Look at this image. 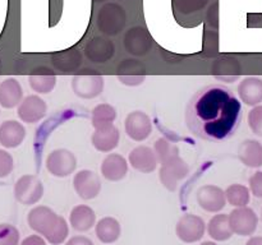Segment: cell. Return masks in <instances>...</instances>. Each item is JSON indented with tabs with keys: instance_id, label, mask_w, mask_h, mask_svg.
Listing matches in <instances>:
<instances>
[{
	"instance_id": "cell-1",
	"label": "cell",
	"mask_w": 262,
	"mask_h": 245,
	"mask_svg": "<svg viewBox=\"0 0 262 245\" xmlns=\"http://www.w3.org/2000/svg\"><path fill=\"white\" fill-rule=\"evenodd\" d=\"M239 100L232 89L211 84L200 89L187 106L186 121L196 137L224 140L234 134L241 120Z\"/></svg>"
},
{
	"instance_id": "cell-2",
	"label": "cell",
	"mask_w": 262,
	"mask_h": 245,
	"mask_svg": "<svg viewBox=\"0 0 262 245\" xmlns=\"http://www.w3.org/2000/svg\"><path fill=\"white\" fill-rule=\"evenodd\" d=\"M27 221L31 229L38 235H42L50 244H61L68 237L69 229L66 218L58 216L49 207L38 206L31 209Z\"/></svg>"
},
{
	"instance_id": "cell-3",
	"label": "cell",
	"mask_w": 262,
	"mask_h": 245,
	"mask_svg": "<svg viewBox=\"0 0 262 245\" xmlns=\"http://www.w3.org/2000/svg\"><path fill=\"white\" fill-rule=\"evenodd\" d=\"M97 28L106 36H117L127 23V13L118 3H106L97 13Z\"/></svg>"
},
{
	"instance_id": "cell-4",
	"label": "cell",
	"mask_w": 262,
	"mask_h": 245,
	"mask_svg": "<svg viewBox=\"0 0 262 245\" xmlns=\"http://www.w3.org/2000/svg\"><path fill=\"white\" fill-rule=\"evenodd\" d=\"M43 195V185L35 175H23L14 185V197L25 206L36 204Z\"/></svg>"
},
{
	"instance_id": "cell-5",
	"label": "cell",
	"mask_w": 262,
	"mask_h": 245,
	"mask_svg": "<svg viewBox=\"0 0 262 245\" xmlns=\"http://www.w3.org/2000/svg\"><path fill=\"white\" fill-rule=\"evenodd\" d=\"M209 0H171L174 17L184 26L197 24Z\"/></svg>"
},
{
	"instance_id": "cell-6",
	"label": "cell",
	"mask_w": 262,
	"mask_h": 245,
	"mask_svg": "<svg viewBox=\"0 0 262 245\" xmlns=\"http://www.w3.org/2000/svg\"><path fill=\"white\" fill-rule=\"evenodd\" d=\"M77 167V158L73 152L66 148L54 150L46 158V168L56 178H66L74 173Z\"/></svg>"
},
{
	"instance_id": "cell-7",
	"label": "cell",
	"mask_w": 262,
	"mask_h": 245,
	"mask_svg": "<svg viewBox=\"0 0 262 245\" xmlns=\"http://www.w3.org/2000/svg\"><path fill=\"white\" fill-rule=\"evenodd\" d=\"M228 217L233 234L248 236L257 229L258 217L250 207H238L237 209H233Z\"/></svg>"
},
{
	"instance_id": "cell-8",
	"label": "cell",
	"mask_w": 262,
	"mask_h": 245,
	"mask_svg": "<svg viewBox=\"0 0 262 245\" xmlns=\"http://www.w3.org/2000/svg\"><path fill=\"white\" fill-rule=\"evenodd\" d=\"M189 173V167L186 161L182 160L179 156L166 161L161 165L159 178H160L161 184L165 186L168 190L176 191L178 183L183 180Z\"/></svg>"
},
{
	"instance_id": "cell-9",
	"label": "cell",
	"mask_w": 262,
	"mask_h": 245,
	"mask_svg": "<svg viewBox=\"0 0 262 245\" xmlns=\"http://www.w3.org/2000/svg\"><path fill=\"white\" fill-rule=\"evenodd\" d=\"M206 224L201 217L196 214H184L177 224V236L184 242H196L202 239L205 235Z\"/></svg>"
},
{
	"instance_id": "cell-10",
	"label": "cell",
	"mask_w": 262,
	"mask_h": 245,
	"mask_svg": "<svg viewBox=\"0 0 262 245\" xmlns=\"http://www.w3.org/2000/svg\"><path fill=\"white\" fill-rule=\"evenodd\" d=\"M124 47L129 54L135 56H143L152 47V37L146 28L133 27L124 35Z\"/></svg>"
},
{
	"instance_id": "cell-11",
	"label": "cell",
	"mask_w": 262,
	"mask_h": 245,
	"mask_svg": "<svg viewBox=\"0 0 262 245\" xmlns=\"http://www.w3.org/2000/svg\"><path fill=\"white\" fill-rule=\"evenodd\" d=\"M73 186L76 193L84 201L96 198L101 191L99 175L91 170H81L74 175Z\"/></svg>"
},
{
	"instance_id": "cell-12",
	"label": "cell",
	"mask_w": 262,
	"mask_h": 245,
	"mask_svg": "<svg viewBox=\"0 0 262 245\" xmlns=\"http://www.w3.org/2000/svg\"><path fill=\"white\" fill-rule=\"evenodd\" d=\"M124 127L128 137L136 142L147 139L152 132V122L150 116L143 111H133L128 114Z\"/></svg>"
},
{
	"instance_id": "cell-13",
	"label": "cell",
	"mask_w": 262,
	"mask_h": 245,
	"mask_svg": "<svg viewBox=\"0 0 262 245\" xmlns=\"http://www.w3.org/2000/svg\"><path fill=\"white\" fill-rule=\"evenodd\" d=\"M46 112H48L46 102L37 94H30L20 101L17 114L23 122L35 124L46 116Z\"/></svg>"
},
{
	"instance_id": "cell-14",
	"label": "cell",
	"mask_w": 262,
	"mask_h": 245,
	"mask_svg": "<svg viewBox=\"0 0 262 245\" xmlns=\"http://www.w3.org/2000/svg\"><path fill=\"white\" fill-rule=\"evenodd\" d=\"M72 88L76 96L81 99H95L104 89V78L96 74H82L72 79Z\"/></svg>"
},
{
	"instance_id": "cell-15",
	"label": "cell",
	"mask_w": 262,
	"mask_h": 245,
	"mask_svg": "<svg viewBox=\"0 0 262 245\" xmlns=\"http://www.w3.org/2000/svg\"><path fill=\"white\" fill-rule=\"evenodd\" d=\"M115 46L109 38L97 36L90 40L84 46V55L92 63H106L114 56Z\"/></svg>"
},
{
	"instance_id": "cell-16",
	"label": "cell",
	"mask_w": 262,
	"mask_h": 245,
	"mask_svg": "<svg viewBox=\"0 0 262 245\" xmlns=\"http://www.w3.org/2000/svg\"><path fill=\"white\" fill-rule=\"evenodd\" d=\"M197 202L205 211L220 212L227 204V198L224 190L219 186L205 185L197 191Z\"/></svg>"
},
{
	"instance_id": "cell-17",
	"label": "cell",
	"mask_w": 262,
	"mask_h": 245,
	"mask_svg": "<svg viewBox=\"0 0 262 245\" xmlns=\"http://www.w3.org/2000/svg\"><path fill=\"white\" fill-rule=\"evenodd\" d=\"M120 133L114 124H105L95 128L92 134V144L100 152H110L118 147Z\"/></svg>"
},
{
	"instance_id": "cell-18",
	"label": "cell",
	"mask_w": 262,
	"mask_h": 245,
	"mask_svg": "<svg viewBox=\"0 0 262 245\" xmlns=\"http://www.w3.org/2000/svg\"><path fill=\"white\" fill-rule=\"evenodd\" d=\"M129 163L135 170L140 173H152L158 166L155 152L147 145H138L129 153Z\"/></svg>"
},
{
	"instance_id": "cell-19",
	"label": "cell",
	"mask_w": 262,
	"mask_h": 245,
	"mask_svg": "<svg viewBox=\"0 0 262 245\" xmlns=\"http://www.w3.org/2000/svg\"><path fill=\"white\" fill-rule=\"evenodd\" d=\"M26 129L17 120H5L0 124V144L5 148H15L22 144Z\"/></svg>"
},
{
	"instance_id": "cell-20",
	"label": "cell",
	"mask_w": 262,
	"mask_h": 245,
	"mask_svg": "<svg viewBox=\"0 0 262 245\" xmlns=\"http://www.w3.org/2000/svg\"><path fill=\"white\" fill-rule=\"evenodd\" d=\"M128 173V162L122 155L110 153L101 163V174L106 180L119 181Z\"/></svg>"
},
{
	"instance_id": "cell-21",
	"label": "cell",
	"mask_w": 262,
	"mask_h": 245,
	"mask_svg": "<svg viewBox=\"0 0 262 245\" xmlns=\"http://www.w3.org/2000/svg\"><path fill=\"white\" fill-rule=\"evenodd\" d=\"M238 94L242 102L248 106H257L262 102V79L247 77L238 86Z\"/></svg>"
},
{
	"instance_id": "cell-22",
	"label": "cell",
	"mask_w": 262,
	"mask_h": 245,
	"mask_svg": "<svg viewBox=\"0 0 262 245\" xmlns=\"http://www.w3.org/2000/svg\"><path fill=\"white\" fill-rule=\"evenodd\" d=\"M146 74L145 68L137 60H124V63L119 66V74H118V81L125 86H140L145 82Z\"/></svg>"
},
{
	"instance_id": "cell-23",
	"label": "cell",
	"mask_w": 262,
	"mask_h": 245,
	"mask_svg": "<svg viewBox=\"0 0 262 245\" xmlns=\"http://www.w3.org/2000/svg\"><path fill=\"white\" fill-rule=\"evenodd\" d=\"M23 99V89L15 78H7L0 83V106L13 109L18 106Z\"/></svg>"
},
{
	"instance_id": "cell-24",
	"label": "cell",
	"mask_w": 262,
	"mask_h": 245,
	"mask_svg": "<svg viewBox=\"0 0 262 245\" xmlns=\"http://www.w3.org/2000/svg\"><path fill=\"white\" fill-rule=\"evenodd\" d=\"M238 157L248 167L257 168L262 166V144L258 140L246 139L238 148Z\"/></svg>"
},
{
	"instance_id": "cell-25",
	"label": "cell",
	"mask_w": 262,
	"mask_h": 245,
	"mask_svg": "<svg viewBox=\"0 0 262 245\" xmlns=\"http://www.w3.org/2000/svg\"><path fill=\"white\" fill-rule=\"evenodd\" d=\"M69 221H71L72 227L79 232L89 231L96 222V214L95 211L89 206L84 204H79L76 206L71 212L69 216Z\"/></svg>"
},
{
	"instance_id": "cell-26",
	"label": "cell",
	"mask_w": 262,
	"mask_h": 245,
	"mask_svg": "<svg viewBox=\"0 0 262 245\" xmlns=\"http://www.w3.org/2000/svg\"><path fill=\"white\" fill-rule=\"evenodd\" d=\"M122 227L114 217H104L96 224V236L104 244H112L120 237Z\"/></svg>"
},
{
	"instance_id": "cell-27",
	"label": "cell",
	"mask_w": 262,
	"mask_h": 245,
	"mask_svg": "<svg viewBox=\"0 0 262 245\" xmlns=\"http://www.w3.org/2000/svg\"><path fill=\"white\" fill-rule=\"evenodd\" d=\"M207 232L216 241H225L233 235L228 214H215L207 225Z\"/></svg>"
},
{
	"instance_id": "cell-28",
	"label": "cell",
	"mask_w": 262,
	"mask_h": 245,
	"mask_svg": "<svg viewBox=\"0 0 262 245\" xmlns=\"http://www.w3.org/2000/svg\"><path fill=\"white\" fill-rule=\"evenodd\" d=\"M54 66L61 71H71L81 66L82 55L77 50H67L55 54L51 58Z\"/></svg>"
},
{
	"instance_id": "cell-29",
	"label": "cell",
	"mask_w": 262,
	"mask_h": 245,
	"mask_svg": "<svg viewBox=\"0 0 262 245\" xmlns=\"http://www.w3.org/2000/svg\"><path fill=\"white\" fill-rule=\"evenodd\" d=\"M214 71H220V76H216L217 79L228 82H234L241 76V66L235 59H222L217 60L214 65Z\"/></svg>"
},
{
	"instance_id": "cell-30",
	"label": "cell",
	"mask_w": 262,
	"mask_h": 245,
	"mask_svg": "<svg viewBox=\"0 0 262 245\" xmlns=\"http://www.w3.org/2000/svg\"><path fill=\"white\" fill-rule=\"evenodd\" d=\"M31 88L37 93H50L56 83V77L53 73H37L28 77Z\"/></svg>"
},
{
	"instance_id": "cell-31",
	"label": "cell",
	"mask_w": 262,
	"mask_h": 245,
	"mask_svg": "<svg viewBox=\"0 0 262 245\" xmlns=\"http://www.w3.org/2000/svg\"><path fill=\"white\" fill-rule=\"evenodd\" d=\"M225 193V198L229 202V204L234 207H246L250 203L251 193L250 189L247 186L242 185V184H233V185L228 186Z\"/></svg>"
},
{
	"instance_id": "cell-32",
	"label": "cell",
	"mask_w": 262,
	"mask_h": 245,
	"mask_svg": "<svg viewBox=\"0 0 262 245\" xmlns=\"http://www.w3.org/2000/svg\"><path fill=\"white\" fill-rule=\"evenodd\" d=\"M117 119V110L109 104H100L92 110V125L94 128L105 124H112Z\"/></svg>"
},
{
	"instance_id": "cell-33",
	"label": "cell",
	"mask_w": 262,
	"mask_h": 245,
	"mask_svg": "<svg viewBox=\"0 0 262 245\" xmlns=\"http://www.w3.org/2000/svg\"><path fill=\"white\" fill-rule=\"evenodd\" d=\"M154 152H155L158 161L164 163L166 161L179 156V148L177 147L176 143L170 142L168 138H159L155 142Z\"/></svg>"
},
{
	"instance_id": "cell-34",
	"label": "cell",
	"mask_w": 262,
	"mask_h": 245,
	"mask_svg": "<svg viewBox=\"0 0 262 245\" xmlns=\"http://www.w3.org/2000/svg\"><path fill=\"white\" fill-rule=\"evenodd\" d=\"M19 231L13 225H0V245H18Z\"/></svg>"
},
{
	"instance_id": "cell-35",
	"label": "cell",
	"mask_w": 262,
	"mask_h": 245,
	"mask_svg": "<svg viewBox=\"0 0 262 245\" xmlns=\"http://www.w3.org/2000/svg\"><path fill=\"white\" fill-rule=\"evenodd\" d=\"M248 124L256 135L262 137V105H257L251 110L248 114Z\"/></svg>"
},
{
	"instance_id": "cell-36",
	"label": "cell",
	"mask_w": 262,
	"mask_h": 245,
	"mask_svg": "<svg viewBox=\"0 0 262 245\" xmlns=\"http://www.w3.org/2000/svg\"><path fill=\"white\" fill-rule=\"evenodd\" d=\"M14 167V161L12 155L5 150H0V179L10 175Z\"/></svg>"
},
{
	"instance_id": "cell-37",
	"label": "cell",
	"mask_w": 262,
	"mask_h": 245,
	"mask_svg": "<svg viewBox=\"0 0 262 245\" xmlns=\"http://www.w3.org/2000/svg\"><path fill=\"white\" fill-rule=\"evenodd\" d=\"M250 189L257 198H262V171H257L250 178Z\"/></svg>"
},
{
	"instance_id": "cell-38",
	"label": "cell",
	"mask_w": 262,
	"mask_h": 245,
	"mask_svg": "<svg viewBox=\"0 0 262 245\" xmlns=\"http://www.w3.org/2000/svg\"><path fill=\"white\" fill-rule=\"evenodd\" d=\"M20 245H46L45 240L40 236V235H31V236H27Z\"/></svg>"
},
{
	"instance_id": "cell-39",
	"label": "cell",
	"mask_w": 262,
	"mask_h": 245,
	"mask_svg": "<svg viewBox=\"0 0 262 245\" xmlns=\"http://www.w3.org/2000/svg\"><path fill=\"white\" fill-rule=\"evenodd\" d=\"M66 245H94V242L86 236H73L68 240Z\"/></svg>"
},
{
	"instance_id": "cell-40",
	"label": "cell",
	"mask_w": 262,
	"mask_h": 245,
	"mask_svg": "<svg viewBox=\"0 0 262 245\" xmlns=\"http://www.w3.org/2000/svg\"><path fill=\"white\" fill-rule=\"evenodd\" d=\"M246 245H262V236H253L246 242Z\"/></svg>"
},
{
	"instance_id": "cell-41",
	"label": "cell",
	"mask_w": 262,
	"mask_h": 245,
	"mask_svg": "<svg viewBox=\"0 0 262 245\" xmlns=\"http://www.w3.org/2000/svg\"><path fill=\"white\" fill-rule=\"evenodd\" d=\"M201 245H217V244H215V242H212V241H205V242H202Z\"/></svg>"
},
{
	"instance_id": "cell-42",
	"label": "cell",
	"mask_w": 262,
	"mask_h": 245,
	"mask_svg": "<svg viewBox=\"0 0 262 245\" xmlns=\"http://www.w3.org/2000/svg\"><path fill=\"white\" fill-rule=\"evenodd\" d=\"M95 2H99L100 3V2H105V0H95Z\"/></svg>"
}]
</instances>
